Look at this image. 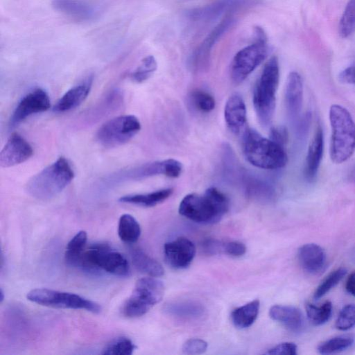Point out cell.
I'll return each instance as SVG.
<instances>
[{
    "label": "cell",
    "mask_w": 355,
    "mask_h": 355,
    "mask_svg": "<svg viewBox=\"0 0 355 355\" xmlns=\"http://www.w3.org/2000/svg\"><path fill=\"white\" fill-rule=\"evenodd\" d=\"M229 200L216 187H209L202 194L189 193L179 205V213L198 223L218 222L229 209Z\"/></svg>",
    "instance_id": "6da1fadb"
},
{
    "label": "cell",
    "mask_w": 355,
    "mask_h": 355,
    "mask_svg": "<svg viewBox=\"0 0 355 355\" xmlns=\"http://www.w3.org/2000/svg\"><path fill=\"white\" fill-rule=\"evenodd\" d=\"M73 268L93 275L103 272L121 277L130 275V266L125 256L106 243H96L83 250Z\"/></svg>",
    "instance_id": "7a4b0ae2"
},
{
    "label": "cell",
    "mask_w": 355,
    "mask_h": 355,
    "mask_svg": "<svg viewBox=\"0 0 355 355\" xmlns=\"http://www.w3.org/2000/svg\"><path fill=\"white\" fill-rule=\"evenodd\" d=\"M242 146L248 162L257 168L276 170L284 167L287 163L284 147L252 128L244 131Z\"/></svg>",
    "instance_id": "3957f363"
},
{
    "label": "cell",
    "mask_w": 355,
    "mask_h": 355,
    "mask_svg": "<svg viewBox=\"0 0 355 355\" xmlns=\"http://www.w3.org/2000/svg\"><path fill=\"white\" fill-rule=\"evenodd\" d=\"M74 172L64 157L33 175L27 182L26 190L38 200H49L62 191L73 180Z\"/></svg>",
    "instance_id": "277c9868"
},
{
    "label": "cell",
    "mask_w": 355,
    "mask_h": 355,
    "mask_svg": "<svg viewBox=\"0 0 355 355\" xmlns=\"http://www.w3.org/2000/svg\"><path fill=\"white\" fill-rule=\"evenodd\" d=\"M279 81L278 58L271 57L266 63L255 85L252 102L259 123L268 126L272 121Z\"/></svg>",
    "instance_id": "5b68a950"
},
{
    "label": "cell",
    "mask_w": 355,
    "mask_h": 355,
    "mask_svg": "<svg viewBox=\"0 0 355 355\" xmlns=\"http://www.w3.org/2000/svg\"><path fill=\"white\" fill-rule=\"evenodd\" d=\"M332 130L330 157L336 164L347 161L355 150V123L344 107L334 104L329 109Z\"/></svg>",
    "instance_id": "8992f818"
},
{
    "label": "cell",
    "mask_w": 355,
    "mask_h": 355,
    "mask_svg": "<svg viewBox=\"0 0 355 355\" xmlns=\"http://www.w3.org/2000/svg\"><path fill=\"white\" fill-rule=\"evenodd\" d=\"M164 286L160 280L151 277L138 279L130 296L121 307L122 314L127 318H138L146 314L161 301Z\"/></svg>",
    "instance_id": "52a82bcc"
},
{
    "label": "cell",
    "mask_w": 355,
    "mask_h": 355,
    "mask_svg": "<svg viewBox=\"0 0 355 355\" xmlns=\"http://www.w3.org/2000/svg\"><path fill=\"white\" fill-rule=\"evenodd\" d=\"M27 299L34 303L58 309H84L99 313V304L78 294L49 288H35L26 295Z\"/></svg>",
    "instance_id": "ba28073f"
},
{
    "label": "cell",
    "mask_w": 355,
    "mask_h": 355,
    "mask_svg": "<svg viewBox=\"0 0 355 355\" xmlns=\"http://www.w3.org/2000/svg\"><path fill=\"white\" fill-rule=\"evenodd\" d=\"M141 129L134 115H121L105 122L97 130V141L105 148H114L128 142Z\"/></svg>",
    "instance_id": "9c48e42d"
},
{
    "label": "cell",
    "mask_w": 355,
    "mask_h": 355,
    "mask_svg": "<svg viewBox=\"0 0 355 355\" xmlns=\"http://www.w3.org/2000/svg\"><path fill=\"white\" fill-rule=\"evenodd\" d=\"M267 41L254 40L234 55L230 66V76L236 84L242 83L267 57Z\"/></svg>",
    "instance_id": "30bf717a"
},
{
    "label": "cell",
    "mask_w": 355,
    "mask_h": 355,
    "mask_svg": "<svg viewBox=\"0 0 355 355\" xmlns=\"http://www.w3.org/2000/svg\"><path fill=\"white\" fill-rule=\"evenodd\" d=\"M51 107L49 96L42 88H36L26 94L18 103L11 118L10 126L17 125L32 114L43 112Z\"/></svg>",
    "instance_id": "8fae6325"
},
{
    "label": "cell",
    "mask_w": 355,
    "mask_h": 355,
    "mask_svg": "<svg viewBox=\"0 0 355 355\" xmlns=\"http://www.w3.org/2000/svg\"><path fill=\"white\" fill-rule=\"evenodd\" d=\"M234 22V18L232 13L226 15L225 17L204 39L191 55L189 62L193 69L200 71L207 68L213 46Z\"/></svg>",
    "instance_id": "7c38bea8"
},
{
    "label": "cell",
    "mask_w": 355,
    "mask_h": 355,
    "mask_svg": "<svg viewBox=\"0 0 355 355\" xmlns=\"http://www.w3.org/2000/svg\"><path fill=\"white\" fill-rule=\"evenodd\" d=\"M254 1L255 0H216L206 6L190 10L187 15L193 21H211L225 13H232Z\"/></svg>",
    "instance_id": "4fadbf2b"
},
{
    "label": "cell",
    "mask_w": 355,
    "mask_h": 355,
    "mask_svg": "<svg viewBox=\"0 0 355 355\" xmlns=\"http://www.w3.org/2000/svg\"><path fill=\"white\" fill-rule=\"evenodd\" d=\"M33 154L31 144L19 133L10 136L0 153V165L3 168L11 167L28 160Z\"/></svg>",
    "instance_id": "5bb4252c"
},
{
    "label": "cell",
    "mask_w": 355,
    "mask_h": 355,
    "mask_svg": "<svg viewBox=\"0 0 355 355\" xmlns=\"http://www.w3.org/2000/svg\"><path fill=\"white\" fill-rule=\"evenodd\" d=\"M167 263L175 269L187 268L193 261L196 248L191 241L185 237H179L167 242L164 247Z\"/></svg>",
    "instance_id": "9a60e30c"
},
{
    "label": "cell",
    "mask_w": 355,
    "mask_h": 355,
    "mask_svg": "<svg viewBox=\"0 0 355 355\" xmlns=\"http://www.w3.org/2000/svg\"><path fill=\"white\" fill-rule=\"evenodd\" d=\"M284 98L287 115L291 121L295 124L301 117L303 102V81L296 71H291L287 77Z\"/></svg>",
    "instance_id": "2e32d148"
},
{
    "label": "cell",
    "mask_w": 355,
    "mask_h": 355,
    "mask_svg": "<svg viewBox=\"0 0 355 355\" xmlns=\"http://www.w3.org/2000/svg\"><path fill=\"white\" fill-rule=\"evenodd\" d=\"M182 169L183 166L180 162L175 159H167L144 164L130 171L128 175L135 180L157 175L176 178L182 174Z\"/></svg>",
    "instance_id": "e0dca14e"
},
{
    "label": "cell",
    "mask_w": 355,
    "mask_h": 355,
    "mask_svg": "<svg viewBox=\"0 0 355 355\" xmlns=\"http://www.w3.org/2000/svg\"><path fill=\"white\" fill-rule=\"evenodd\" d=\"M297 258L304 271L311 275H320L327 266V257L324 249L315 243H307L297 251Z\"/></svg>",
    "instance_id": "ac0fdd59"
},
{
    "label": "cell",
    "mask_w": 355,
    "mask_h": 355,
    "mask_svg": "<svg viewBox=\"0 0 355 355\" xmlns=\"http://www.w3.org/2000/svg\"><path fill=\"white\" fill-rule=\"evenodd\" d=\"M224 118L227 128L234 134L240 133L247 120V111L242 96L233 94L227 98L224 107Z\"/></svg>",
    "instance_id": "d6986e66"
},
{
    "label": "cell",
    "mask_w": 355,
    "mask_h": 355,
    "mask_svg": "<svg viewBox=\"0 0 355 355\" xmlns=\"http://www.w3.org/2000/svg\"><path fill=\"white\" fill-rule=\"evenodd\" d=\"M93 83L89 76L82 83L67 91L53 107L54 112L60 113L70 111L81 105L89 95Z\"/></svg>",
    "instance_id": "ffe728a7"
},
{
    "label": "cell",
    "mask_w": 355,
    "mask_h": 355,
    "mask_svg": "<svg viewBox=\"0 0 355 355\" xmlns=\"http://www.w3.org/2000/svg\"><path fill=\"white\" fill-rule=\"evenodd\" d=\"M323 151V131L322 127L318 125L308 148L304 169V177L309 182L313 181L317 175Z\"/></svg>",
    "instance_id": "44dd1931"
},
{
    "label": "cell",
    "mask_w": 355,
    "mask_h": 355,
    "mask_svg": "<svg viewBox=\"0 0 355 355\" xmlns=\"http://www.w3.org/2000/svg\"><path fill=\"white\" fill-rule=\"evenodd\" d=\"M270 317L293 332H300L304 328V318L300 309L292 306L274 305L269 311Z\"/></svg>",
    "instance_id": "7402d4cb"
},
{
    "label": "cell",
    "mask_w": 355,
    "mask_h": 355,
    "mask_svg": "<svg viewBox=\"0 0 355 355\" xmlns=\"http://www.w3.org/2000/svg\"><path fill=\"white\" fill-rule=\"evenodd\" d=\"M54 8L79 20H89L95 16L94 8L83 0H53Z\"/></svg>",
    "instance_id": "603a6c76"
},
{
    "label": "cell",
    "mask_w": 355,
    "mask_h": 355,
    "mask_svg": "<svg viewBox=\"0 0 355 355\" xmlns=\"http://www.w3.org/2000/svg\"><path fill=\"white\" fill-rule=\"evenodd\" d=\"M173 193V188H166L148 193L123 196L119 199V201L123 203L151 207L166 200Z\"/></svg>",
    "instance_id": "cb8c5ba5"
},
{
    "label": "cell",
    "mask_w": 355,
    "mask_h": 355,
    "mask_svg": "<svg viewBox=\"0 0 355 355\" xmlns=\"http://www.w3.org/2000/svg\"><path fill=\"white\" fill-rule=\"evenodd\" d=\"M132 262L137 270L150 277H158L164 274L162 266L139 248L130 250Z\"/></svg>",
    "instance_id": "d4e9b609"
},
{
    "label": "cell",
    "mask_w": 355,
    "mask_h": 355,
    "mask_svg": "<svg viewBox=\"0 0 355 355\" xmlns=\"http://www.w3.org/2000/svg\"><path fill=\"white\" fill-rule=\"evenodd\" d=\"M164 311L168 315L184 319H196L205 312L202 304L194 301H178L166 304Z\"/></svg>",
    "instance_id": "484cf974"
},
{
    "label": "cell",
    "mask_w": 355,
    "mask_h": 355,
    "mask_svg": "<svg viewBox=\"0 0 355 355\" xmlns=\"http://www.w3.org/2000/svg\"><path fill=\"white\" fill-rule=\"evenodd\" d=\"M259 306V301L255 300L234 309L231 318L235 327L244 329L251 326L258 316Z\"/></svg>",
    "instance_id": "4316f807"
},
{
    "label": "cell",
    "mask_w": 355,
    "mask_h": 355,
    "mask_svg": "<svg viewBox=\"0 0 355 355\" xmlns=\"http://www.w3.org/2000/svg\"><path fill=\"white\" fill-rule=\"evenodd\" d=\"M118 235L126 243H135L141 235V227L137 220L130 214L121 216L118 224Z\"/></svg>",
    "instance_id": "83f0119b"
},
{
    "label": "cell",
    "mask_w": 355,
    "mask_h": 355,
    "mask_svg": "<svg viewBox=\"0 0 355 355\" xmlns=\"http://www.w3.org/2000/svg\"><path fill=\"white\" fill-rule=\"evenodd\" d=\"M243 183L246 192L254 198H271L274 196L275 191L273 187L261 179L244 174Z\"/></svg>",
    "instance_id": "f1b7e54d"
},
{
    "label": "cell",
    "mask_w": 355,
    "mask_h": 355,
    "mask_svg": "<svg viewBox=\"0 0 355 355\" xmlns=\"http://www.w3.org/2000/svg\"><path fill=\"white\" fill-rule=\"evenodd\" d=\"M306 312L308 320L315 326H320L326 323L331 318L332 313V304L327 301L320 306H315L311 303L306 305Z\"/></svg>",
    "instance_id": "f546056e"
},
{
    "label": "cell",
    "mask_w": 355,
    "mask_h": 355,
    "mask_svg": "<svg viewBox=\"0 0 355 355\" xmlns=\"http://www.w3.org/2000/svg\"><path fill=\"white\" fill-rule=\"evenodd\" d=\"M354 341L351 336H339L321 343L317 349L321 354H335L350 347Z\"/></svg>",
    "instance_id": "4dcf8cb0"
},
{
    "label": "cell",
    "mask_w": 355,
    "mask_h": 355,
    "mask_svg": "<svg viewBox=\"0 0 355 355\" xmlns=\"http://www.w3.org/2000/svg\"><path fill=\"white\" fill-rule=\"evenodd\" d=\"M340 35L346 38L355 31V0H349L339 21Z\"/></svg>",
    "instance_id": "1f68e13d"
},
{
    "label": "cell",
    "mask_w": 355,
    "mask_h": 355,
    "mask_svg": "<svg viewBox=\"0 0 355 355\" xmlns=\"http://www.w3.org/2000/svg\"><path fill=\"white\" fill-rule=\"evenodd\" d=\"M135 347L130 339L126 337H119L107 344L101 354L104 355H131Z\"/></svg>",
    "instance_id": "d6a6232c"
},
{
    "label": "cell",
    "mask_w": 355,
    "mask_h": 355,
    "mask_svg": "<svg viewBox=\"0 0 355 355\" xmlns=\"http://www.w3.org/2000/svg\"><path fill=\"white\" fill-rule=\"evenodd\" d=\"M157 68V64L154 56L148 55L143 58L141 64L131 73L130 78L135 83H143L150 78Z\"/></svg>",
    "instance_id": "836d02e7"
},
{
    "label": "cell",
    "mask_w": 355,
    "mask_h": 355,
    "mask_svg": "<svg viewBox=\"0 0 355 355\" xmlns=\"http://www.w3.org/2000/svg\"><path fill=\"white\" fill-rule=\"evenodd\" d=\"M190 99L195 108L202 113L211 112L216 106V101L214 96L202 89L192 91Z\"/></svg>",
    "instance_id": "e575fe53"
},
{
    "label": "cell",
    "mask_w": 355,
    "mask_h": 355,
    "mask_svg": "<svg viewBox=\"0 0 355 355\" xmlns=\"http://www.w3.org/2000/svg\"><path fill=\"white\" fill-rule=\"evenodd\" d=\"M346 273L347 270L345 268H339L331 272L317 287L313 293V298L318 300L324 296L340 282Z\"/></svg>",
    "instance_id": "d590c367"
},
{
    "label": "cell",
    "mask_w": 355,
    "mask_h": 355,
    "mask_svg": "<svg viewBox=\"0 0 355 355\" xmlns=\"http://www.w3.org/2000/svg\"><path fill=\"white\" fill-rule=\"evenodd\" d=\"M335 326L340 331H347L355 326L354 304H347L343 307L336 318Z\"/></svg>",
    "instance_id": "8d00e7d4"
},
{
    "label": "cell",
    "mask_w": 355,
    "mask_h": 355,
    "mask_svg": "<svg viewBox=\"0 0 355 355\" xmlns=\"http://www.w3.org/2000/svg\"><path fill=\"white\" fill-rule=\"evenodd\" d=\"M207 348V343L199 338H192L187 340L182 347V352L186 354H200Z\"/></svg>",
    "instance_id": "74e56055"
},
{
    "label": "cell",
    "mask_w": 355,
    "mask_h": 355,
    "mask_svg": "<svg viewBox=\"0 0 355 355\" xmlns=\"http://www.w3.org/2000/svg\"><path fill=\"white\" fill-rule=\"evenodd\" d=\"M87 235L84 230L79 231L67 243L66 250L73 252H82L87 243Z\"/></svg>",
    "instance_id": "f35d334b"
},
{
    "label": "cell",
    "mask_w": 355,
    "mask_h": 355,
    "mask_svg": "<svg viewBox=\"0 0 355 355\" xmlns=\"http://www.w3.org/2000/svg\"><path fill=\"white\" fill-rule=\"evenodd\" d=\"M269 139L284 147L288 139V132L286 128L283 125L272 127L269 132Z\"/></svg>",
    "instance_id": "ab89813d"
},
{
    "label": "cell",
    "mask_w": 355,
    "mask_h": 355,
    "mask_svg": "<svg viewBox=\"0 0 355 355\" xmlns=\"http://www.w3.org/2000/svg\"><path fill=\"white\" fill-rule=\"evenodd\" d=\"M297 349V348L295 343L285 342L268 349L266 354L272 355H296Z\"/></svg>",
    "instance_id": "60d3db41"
},
{
    "label": "cell",
    "mask_w": 355,
    "mask_h": 355,
    "mask_svg": "<svg viewBox=\"0 0 355 355\" xmlns=\"http://www.w3.org/2000/svg\"><path fill=\"white\" fill-rule=\"evenodd\" d=\"M311 121V113L306 112L301 116L297 122L295 124L296 132L300 139H303L307 135Z\"/></svg>",
    "instance_id": "b9f144b4"
},
{
    "label": "cell",
    "mask_w": 355,
    "mask_h": 355,
    "mask_svg": "<svg viewBox=\"0 0 355 355\" xmlns=\"http://www.w3.org/2000/svg\"><path fill=\"white\" fill-rule=\"evenodd\" d=\"M245 245L239 241H229L224 243V253L234 256L240 257L245 254Z\"/></svg>",
    "instance_id": "7bdbcfd3"
},
{
    "label": "cell",
    "mask_w": 355,
    "mask_h": 355,
    "mask_svg": "<svg viewBox=\"0 0 355 355\" xmlns=\"http://www.w3.org/2000/svg\"><path fill=\"white\" fill-rule=\"evenodd\" d=\"M202 250L209 255L224 252V243L215 239H207L202 244Z\"/></svg>",
    "instance_id": "ee69618b"
},
{
    "label": "cell",
    "mask_w": 355,
    "mask_h": 355,
    "mask_svg": "<svg viewBox=\"0 0 355 355\" xmlns=\"http://www.w3.org/2000/svg\"><path fill=\"white\" fill-rule=\"evenodd\" d=\"M338 79L343 83L355 85V64L343 69L339 73Z\"/></svg>",
    "instance_id": "f6af8a7d"
},
{
    "label": "cell",
    "mask_w": 355,
    "mask_h": 355,
    "mask_svg": "<svg viewBox=\"0 0 355 355\" xmlns=\"http://www.w3.org/2000/svg\"><path fill=\"white\" fill-rule=\"evenodd\" d=\"M346 291L355 297V272L350 274L345 284Z\"/></svg>",
    "instance_id": "bcb514c9"
},
{
    "label": "cell",
    "mask_w": 355,
    "mask_h": 355,
    "mask_svg": "<svg viewBox=\"0 0 355 355\" xmlns=\"http://www.w3.org/2000/svg\"><path fill=\"white\" fill-rule=\"evenodd\" d=\"M349 179L351 180L355 181V166L354 168L349 173Z\"/></svg>",
    "instance_id": "7dc6e473"
},
{
    "label": "cell",
    "mask_w": 355,
    "mask_h": 355,
    "mask_svg": "<svg viewBox=\"0 0 355 355\" xmlns=\"http://www.w3.org/2000/svg\"><path fill=\"white\" fill-rule=\"evenodd\" d=\"M0 295H1L0 301H1V302H2L4 299V293H3L2 288H1V291H0Z\"/></svg>",
    "instance_id": "c3c4849f"
}]
</instances>
